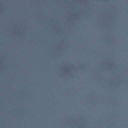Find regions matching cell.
<instances>
[{
	"label": "cell",
	"instance_id": "obj_5",
	"mask_svg": "<svg viewBox=\"0 0 128 128\" xmlns=\"http://www.w3.org/2000/svg\"><path fill=\"white\" fill-rule=\"evenodd\" d=\"M17 96L18 98L23 100L29 99L31 96L30 93L29 92L25 90L19 92L17 94Z\"/></svg>",
	"mask_w": 128,
	"mask_h": 128
},
{
	"label": "cell",
	"instance_id": "obj_3",
	"mask_svg": "<svg viewBox=\"0 0 128 128\" xmlns=\"http://www.w3.org/2000/svg\"><path fill=\"white\" fill-rule=\"evenodd\" d=\"M68 44L64 41L58 42L52 46L50 52L52 58L58 60L61 58L66 53L68 48Z\"/></svg>",
	"mask_w": 128,
	"mask_h": 128
},
{
	"label": "cell",
	"instance_id": "obj_2",
	"mask_svg": "<svg viewBox=\"0 0 128 128\" xmlns=\"http://www.w3.org/2000/svg\"><path fill=\"white\" fill-rule=\"evenodd\" d=\"M9 32L12 38L18 41L24 40L28 36L29 32L26 25L20 22L12 24L10 28Z\"/></svg>",
	"mask_w": 128,
	"mask_h": 128
},
{
	"label": "cell",
	"instance_id": "obj_4",
	"mask_svg": "<svg viewBox=\"0 0 128 128\" xmlns=\"http://www.w3.org/2000/svg\"><path fill=\"white\" fill-rule=\"evenodd\" d=\"M6 57L4 55H0V72L5 70L7 66V61Z\"/></svg>",
	"mask_w": 128,
	"mask_h": 128
},
{
	"label": "cell",
	"instance_id": "obj_6",
	"mask_svg": "<svg viewBox=\"0 0 128 128\" xmlns=\"http://www.w3.org/2000/svg\"><path fill=\"white\" fill-rule=\"evenodd\" d=\"M4 10V4L3 2L0 1V14L2 13Z\"/></svg>",
	"mask_w": 128,
	"mask_h": 128
},
{
	"label": "cell",
	"instance_id": "obj_1",
	"mask_svg": "<svg viewBox=\"0 0 128 128\" xmlns=\"http://www.w3.org/2000/svg\"><path fill=\"white\" fill-rule=\"evenodd\" d=\"M78 73V71L76 66L68 62H62L56 68L57 76L64 80H68L73 78Z\"/></svg>",
	"mask_w": 128,
	"mask_h": 128
}]
</instances>
